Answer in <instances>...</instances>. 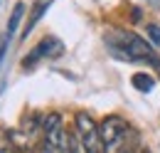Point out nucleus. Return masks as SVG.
<instances>
[{
	"mask_svg": "<svg viewBox=\"0 0 160 153\" xmlns=\"http://www.w3.org/2000/svg\"><path fill=\"white\" fill-rule=\"evenodd\" d=\"M103 40H106L111 55H116L118 59H126V62H145V64H153L155 69H160V59L155 57V50L143 37H138L136 32L113 27V30L106 32Z\"/></svg>",
	"mask_w": 160,
	"mask_h": 153,
	"instance_id": "1",
	"label": "nucleus"
},
{
	"mask_svg": "<svg viewBox=\"0 0 160 153\" xmlns=\"http://www.w3.org/2000/svg\"><path fill=\"white\" fill-rule=\"evenodd\" d=\"M101 143L106 153H126V138H128V124L121 116H106L99 126Z\"/></svg>",
	"mask_w": 160,
	"mask_h": 153,
	"instance_id": "2",
	"label": "nucleus"
},
{
	"mask_svg": "<svg viewBox=\"0 0 160 153\" xmlns=\"http://www.w3.org/2000/svg\"><path fill=\"white\" fill-rule=\"evenodd\" d=\"M69 136L64 134L59 114H49L42 124V153H67Z\"/></svg>",
	"mask_w": 160,
	"mask_h": 153,
	"instance_id": "3",
	"label": "nucleus"
},
{
	"mask_svg": "<svg viewBox=\"0 0 160 153\" xmlns=\"http://www.w3.org/2000/svg\"><path fill=\"white\" fill-rule=\"evenodd\" d=\"M74 126H77V138H79L84 153H106L103 151V143H101V134L99 126L94 124V119L86 114V111H79L74 116Z\"/></svg>",
	"mask_w": 160,
	"mask_h": 153,
	"instance_id": "4",
	"label": "nucleus"
},
{
	"mask_svg": "<svg viewBox=\"0 0 160 153\" xmlns=\"http://www.w3.org/2000/svg\"><path fill=\"white\" fill-rule=\"evenodd\" d=\"M62 50H64V45H62L57 37H52V35H47V37L42 40L40 45L27 55V57L22 59V67L25 69H30V67H35L40 59H44V57H59L62 55Z\"/></svg>",
	"mask_w": 160,
	"mask_h": 153,
	"instance_id": "5",
	"label": "nucleus"
},
{
	"mask_svg": "<svg viewBox=\"0 0 160 153\" xmlns=\"http://www.w3.org/2000/svg\"><path fill=\"white\" fill-rule=\"evenodd\" d=\"M131 84H133L138 92H143V94H148V92L155 89V79L148 74V72H136V74L131 76Z\"/></svg>",
	"mask_w": 160,
	"mask_h": 153,
	"instance_id": "6",
	"label": "nucleus"
},
{
	"mask_svg": "<svg viewBox=\"0 0 160 153\" xmlns=\"http://www.w3.org/2000/svg\"><path fill=\"white\" fill-rule=\"evenodd\" d=\"M22 13H25V5H22V3H18V5L12 8V15H10V20H8L5 42H10V40H12V35H15V30H18V25H20V20H22Z\"/></svg>",
	"mask_w": 160,
	"mask_h": 153,
	"instance_id": "7",
	"label": "nucleus"
},
{
	"mask_svg": "<svg viewBox=\"0 0 160 153\" xmlns=\"http://www.w3.org/2000/svg\"><path fill=\"white\" fill-rule=\"evenodd\" d=\"M49 3H52V0H40V3L35 5V13H32V18H30V22H27V27H25V37H27V35H30V30L37 25V20L44 15V10L49 8Z\"/></svg>",
	"mask_w": 160,
	"mask_h": 153,
	"instance_id": "8",
	"label": "nucleus"
},
{
	"mask_svg": "<svg viewBox=\"0 0 160 153\" xmlns=\"http://www.w3.org/2000/svg\"><path fill=\"white\" fill-rule=\"evenodd\" d=\"M0 153H15V146L8 138V134H0Z\"/></svg>",
	"mask_w": 160,
	"mask_h": 153,
	"instance_id": "9",
	"label": "nucleus"
},
{
	"mask_svg": "<svg viewBox=\"0 0 160 153\" xmlns=\"http://www.w3.org/2000/svg\"><path fill=\"white\" fill-rule=\"evenodd\" d=\"M67 153H84V148H81V143H79V138H77V134L69 136V151H67Z\"/></svg>",
	"mask_w": 160,
	"mask_h": 153,
	"instance_id": "10",
	"label": "nucleus"
},
{
	"mask_svg": "<svg viewBox=\"0 0 160 153\" xmlns=\"http://www.w3.org/2000/svg\"><path fill=\"white\" fill-rule=\"evenodd\" d=\"M148 35H150V40L160 47V25H148Z\"/></svg>",
	"mask_w": 160,
	"mask_h": 153,
	"instance_id": "11",
	"label": "nucleus"
}]
</instances>
